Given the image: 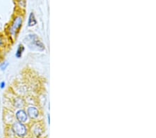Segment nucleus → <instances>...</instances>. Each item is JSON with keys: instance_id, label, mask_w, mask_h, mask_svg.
Returning <instances> with one entry per match:
<instances>
[{"instance_id": "obj_1", "label": "nucleus", "mask_w": 156, "mask_h": 138, "mask_svg": "<svg viewBox=\"0 0 156 138\" xmlns=\"http://www.w3.org/2000/svg\"><path fill=\"white\" fill-rule=\"evenodd\" d=\"M13 131L19 137H24L26 134V126L21 122H15L13 125Z\"/></svg>"}, {"instance_id": "obj_2", "label": "nucleus", "mask_w": 156, "mask_h": 138, "mask_svg": "<svg viewBox=\"0 0 156 138\" xmlns=\"http://www.w3.org/2000/svg\"><path fill=\"white\" fill-rule=\"evenodd\" d=\"M22 24V18L20 16L16 17L15 18L14 21L13 22L12 25L10 28V34L13 36H15L16 34L17 31L20 29L21 26Z\"/></svg>"}, {"instance_id": "obj_3", "label": "nucleus", "mask_w": 156, "mask_h": 138, "mask_svg": "<svg viewBox=\"0 0 156 138\" xmlns=\"http://www.w3.org/2000/svg\"><path fill=\"white\" fill-rule=\"evenodd\" d=\"M16 118L19 122L24 123V122L26 121V120H27V114L25 110H20L17 112Z\"/></svg>"}, {"instance_id": "obj_4", "label": "nucleus", "mask_w": 156, "mask_h": 138, "mask_svg": "<svg viewBox=\"0 0 156 138\" xmlns=\"http://www.w3.org/2000/svg\"><path fill=\"white\" fill-rule=\"evenodd\" d=\"M27 114L28 116L31 119H35L38 116L39 112L38 109L35 107H30L27 110Z\"/></svg>"}, {"instance_id": "obj_5", "label": "nucleus", "mask_w": 156, "mask_h": 138, "mask_svg": "<svg viewBox=\"0 0 156 138\" xmlns=\"http://www.w3.org/2000/svg\"><path fill=\"white\" fill-rule=\"evenodd\" d=\"M24 50H25V47L23 46L22 44L19 45L18 48H17V50L16 51V54H15V56H16L17 58H20L22 57Z\"/></svg>"}, {"instance_id": "obj_6", "label": "nucleus", "mask_w": 156, "mask_h": 138, "mask_svg": "<svg viewBox=\"0 0 156 138\" xmlns=\"http://www.w3.org/2000/svg\"><path fill=\"white\" fill-rule=\"evenodd\" d=\"M35 24H36V20L35 18L34 14L31 13L29 15V19H28V26H34Z\"/></svg>"}, {"instance_id": "obj_7", "label": "nucleus", "mask_w": 156, "mask_h": 138, "mask_svg": "<svg viewBox=\"0 0 156 138\" xmlns=\"http://www.w3.org/2000/svg\"><path fill=\"white\" fill-rule=\"evenodd\" d=\"M8 65H9L8 62H7V61H5V62H4V63H1V65H0V69H1L2 71H5V70L7 68V67L8 66Z\"/></svg>"}, {"instance_id": "obj_8", "label": "nucleus", "mask_w": 156, "mask_h": 138, "mask_svg": "<svg viewBox=\"0 0 156 138\" xmlns=\"http://www.w3.org/2000/svg\"><path fill=\"white\" fill-rule=\"evenodd\" d=\"M5 85H6L5 82H2L0 83V88H1V89H4V88L5 87Z\"/></svg>"}, {"instance_id": "obj_9", "label": "nucleus", "mask_w": 156, "mask_h": 138, "mask_svg": "<svg viewBox=\"0 0 156 138\" xmlns=\"http://www.w3.org/2000/svg\"><path fill=\"white\" fill-rule=\"evenodd\" d=\"M4 44V41H3V39H2V36H0V47L2 46Z\"/></svg>"}]
</instances>
